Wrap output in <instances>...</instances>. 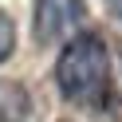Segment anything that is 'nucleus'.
Returning <instances> with one entry per match:
<instances>
[{"label":"nucleus","instance_id":"20e7f679","mask_svg":"<svg viewBox=\"0 0 122 122\" xmlns=\"http://www.w3.org/2000/svg\"><path fill=\"white\" fill-rule=\"evenodd\" d=\"M63 122H71V118H63Z\"/></svg>","mask_w":122,"mask_h":122},{"label":"nucleus","instance_id":"f03ea898","mask_svg":"<svg viewBox=\"0 0 122 122\" xmlns=\"http://www.w3.org/2000/svg\"><path fill=\"white\" fill-rule=\"evenodd\" d=\"M83 16H87L83 0H36V16H32L36 43L40 47H55V43L71 40L79 32Z\"/></svg>","mask_w":122,"mask_h":122},{"label":"nucleus","instance_id":"7ed1b4c3","mask_svg":"<svg viewBox=\"0 0 122 122\" xmlns=\"http://www.w3.org/2000/svg\"><path fill=\"white\" fill-rule=\"evenodd\" d=\"M16 51V24H12L8 12H0V63Z\"/></svg>","mask_w":122,"mask_h":122},{"label":"nucleus","instance_id":"f257e3e1","mask_svg":"<svg viewBox=\"0 0 122 122\" xmlns=\"http://www.w3.org/2000/svg\"><path fill=\"white\" fill-rule=\"evenodd\" d=\"M55 87L67 102L102 110L110 102V55L95 32H79L55 59Z\"/></svg>","mask_w":122,"mask_h":122}]
</instances>
